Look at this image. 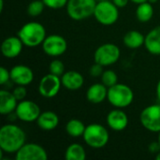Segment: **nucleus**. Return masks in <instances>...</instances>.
<instances>
[{"instance_id": "nucleus-9", "label": "nucleus", "mask_w": 160, "mask_h": 160, "mask_svg": "<svg viewBox=\"0 0 160 160\" xmlns=\"http://www.w3.org/2000/svg\"><path fill=\"white\" fill-rule=\"evenodd\" d=\"M41 46L43 52L51 57L61 56L68 50V42L66 38L57 34L47 36Z\"/></svg>"}, {"instance_id": "nucleus-1", "label": "nucleus", "mask_w": 160, "mask_h": 160, "mask_svg": "<svg viewBox=\"0 0 160 160\" xmlns=\"http://www.w3.org/2000/svg\"><path fill=\"white\" fill-rule=\"evenodd\" d=\"M26 142V134L14 124L4 125L0 129V149L7 154H16Z\"/></svg>"}, {"instance_id": "nucleus-17", "label": "nucleus", "mask_w": 160, "mask_h": 160, "mask_svg": "<svg viewBox=\"0 0 160 160\" xmlns=\"http://www.w3.org/2000/svg\"><path fill=\"white\" fill-rule=\"evenodd\" d=\"M108 87L102 82H97L92 84L86 91V99L93 104L102 103L107 99Z\"/></svg>"}, {"instance_id": "nucleus-33", "label": "nucleus", "mask_w": 160, "mask_h": 160, "mask_svg": "<svg viewBox=\"0 0 160 160\" xmlns=\"http://www.w3.org/2000/svg\"><path fill=\"white\" fill-rule=\"evenodd\" d=\"M112 2H113V4L115 5V6H117L119 8H125L128 4V2L130 1V0H112Z\"/></svg>"}, {"instance_id": "nucleus-20", "label": "nucleus", "mask_w": 160, "mask_h": 160, "mask_svg": "<svg viewBox=\"0 0 160 160\" xmlns=\"http://www.w3.org/2000/svg\"><path fill=\"white\" fill-rule=\"evenodd\" d=\"M144 47L153 55H160V25L153 28L145 36Z\"/></svg>"}, {"instance_id": "nucleus-11", "label": "nucleus", "mask_w": 160, "mask_h": 160, "mask_svg": "<svg viewBox=\"0 0 160 160\" xmlns=\"http://www.w3.org/2000/svg\"><path fill=\"white\" fill-rule=\"evenodd\" d=\"M61 77L49 73L41 78L38 83V93L41 97L52 98L58 95L62 87Z\"/></svg>"}, {"instance_id": "nucleus-21", "label": "nucleus", "mask_w": 160, "mask_h": 160, "mask_svg": "<svg viewBox=\"0 0 160 160\" xmlns=\"http://www.w3.org/2000/svg\"><path fill=\"white\" fill-rule=\"evenodd\" d=\"M145 36H143L138 30H130L128 31L123 38V42L126 47L131 50L139 49L142 45H144Z\"/></svg>"}, {"instance_id": "nucleus-13", "label": "nucleus", "mask_w": 160, "mask_h": 160, "mask_svg": "<svg viewBox=\"0 0 160 160\" xmlns=\"http://www.w3.org/2000/svg\"><path fill=\"white\" fill-rule=\"evenodd\" d=\"M10 81L17 85H29L34 80V72L25 65H16L11 68Z\"/></svg>"}, {"instance_id": "nucleus-8", "label": "nucleus", "mask_w": 160, "mask_h": 160, "mask_svg": "<svg viewBox=\"0 0 160 160\" xmlns=\"http://www.w3.org/2000/svg\"><path fill=\"white\" fill-rule=\"evenodd\" d=\"M142 126L150 132H160V104H153L145 107L140 114Z\"/></svg>"}, {"instance_id": "nucleus-31", "label": "nucleus", "mask_w": 160, "mask_h": 160, "mask_svg": "<svg viewBox=\"0 0 160 160\" xmlns=\"http://www.w3.org/2000/svg\"><path fill=\"white\" fill-rule=\"evenodd\" d=\"M8 81H10V71L8 70L5 67L0 68V84L4 85Z\"/></svg>"}, {"instance_id": "nucleus-5", "label": "nucleus", "mask_w": 160, "mask_h": 160, "mask_svg": "<svg viewBox=\"0 0 160 160\" xmlns=\"http://www.w3.org/2000/svg\"><path fill=\"white\" fill-rule=\"evenodd\" d=\"M97 0H68L67 13L74 21H82L94 15Z\"/></svg>"}, {"instance_id": "nucleus-22", "label": "nucleus", "mask_w": 160, "mask_h": 160, "mask_svg": "<svg viewBox=\"0 0 160 160\" xmlns=\"http://www.w3.org/2000/svg\"><path fill=\"white\" fill-rule=\"evenodd\" d=\"M66 160H85L86 152L84 147L80 143H71L68 146L65 152Z\"/></svg>"}, {"instance_id": "nucleus-28", "label": "nucleus", "mask_w": 160, "mask_h": 160, "mask_svg": "<svg viewBox=\"0 0 160 160\" xmlns=\"http://www.w3.org/2000/svg\"><path fill=\"white\" fill-rule=\"evenodd\" d=\"M45 6L52 9L62 8L67 6L68 0H42Z\"/></svg>"}, {"instance_id": "nucleus-19", "label": "nucleus", "mask_w": 160, "mask_h": 160, "mask_svg": "<svg viewBox=\"0 0 160 160\" xmlns=\"http://www.w3.org/2000/svg\"><path fill=\"white\" fill-rule=\"evenodd\" d=\"M36 122L38 128L43 131H52L59 125V117L55 112L46 111L40 113Z\"/></svg>"}, {"instance_id": "nucleus-34", "label": "nucleus", "mask_w": 160, "mask_h": 160, "mask_svg": "<svg viewBox=\"0 0 160 160\" xmlns=\"http://www.w3.org/2000/svg\"><path fill=\"white\" fill-rule=\"evenodd\" d=\"M157 98L160 101V79L157 84Z\"/></svg>"}, {"instance_id": "nucleus-40", "label": "nucleus", "mask_w": 160, "mask_h": 160, "mask_svg": "<svg viewBox=\"0 0 160 160\" xmlns=\"http://www.w3.org/2000/svg\"><path fill=\"white\" fill-rule=\"evenodd\" d=\"M97 1H110V0H97Z\"/></svg>"}, {"instance_id": "nucleus-37", "label": "nucleus", "mask_w": 160, "mask_h": 160, "mask_svg": "<svg viewBox=\"0 0 160 160\" xmlns=\"http://www.w3.org/2000/svg\"><path fill=\"white\" fill-rule=\"evenodd\" d=\"M156 159L160 160V152H158V153L156 155Z\"/></svg>"}, {"instance_id": "nucleus-30", "label": "nucleus", "mask_w": 160, "mask_h": 160, "mask_svg": "<svg viewBox=\"0 0 160 160\" xmlns=\"http://www.w3.org/2000/svg\"><path fill=\"white\" fill-rule=\"evenodd\" d=\"M103 66H101L100 64L95 63L94 65L91 66V68H89V74L92 77H101L102 73H103Z\"/></svg>"}, {"instance_id": "nucleus-24", "label": "nucleus", "mask_w": 160, "mask_h": 160, "mask_svg": "<svg viewBox=\"0 0 160 160\" xmlns=\"http://www.w3.org/2000/svg\"><path fill=\"white\" fill-rule=\"evenodd\" d=\"M154 16V8L153 4L147 2L139 4L136 9V17L138 21L141 22H149Z\"/></svg>"}, {"instance_id": "nucleus-36", "label": "nucleus", "mask_w": 160, "mask_h": 160, "mask_svg": "<svg viewBox=\"0 0 160 160\" xmlns=\"http://www.w3.org/2000/svg\"><path fill=\"white\" fill-rule=\"evenodd\" d=\"M4 9V0H0V12H2Z\"/></svg>"}, {"instance_id": "nucleus-3", "label": "nucleus", "mask_w": 160, "mask_h": 160, "mask_svg": "<svg viewBox=\"0 0 160 160\" xmlns=\"http://www.w3.org/2000/svg\"><path fill=\"white\" fill-rule=\"evenodd\" d=\"M82 139L89 147L93 149H101L108 144L110 134L104 126L94 123L86 126Z\"/></svg>"}, {"instance_id": "nucleus-26", "label": "nucleus", "mask_w": 160, "mask_h": 160, "mask_svg": "<svg viewBox=\"0 0 160 160\" xmlns=\"http://www.w3.org/2000/svg\"><path fill=\"white\" fill-rule=\"evenodd\" d=\"M100 78H101V82L104 85H106L108 88L118 83V76L115 73V71H113L112 69L104 70Z\"/></svg>"}, {"instance_id": "nucleus-12", "label": "nucleus", "mask_w": 160, "mask_h": 160, "mask_svg": "<svg viewBox=\"0 0 160 160\" xmlns=\"http://www.w3.org/2000/svg\"><path fill=\"white\" fill-rule=\"evenodd\" d=\"M48 158L45 148L35 142H25L15 156L17 160H47Z\"/></svg>"}, {"instance_id": "nucleus-27", "label": "nucleus", "mask_w": 160, "mask_h": 160, "mask_svg": "<svg viewBox=\"0 0 160 160\" xmlns=\"http://www.w3.org/2000/svg\"><path fill=\"white\" fill-rule=\"evenodd\" d=\"M65 65L64 63L59 59L52 60L49 65V73H52L53 75H56L58 77H61L65 73Z\"/></svg>"}, {"instance_id": "nucleus-35", "label": "nucleus", "mask_w": 160, "mask_h": 160, "mask_svg": "<svg viewBox=\"0 0 160 160\" xmlns=\"http://www.w3.org/2000/svg\"><path fill=\"white\" fill-rule=\"evenodd\" d=\"M131 2H133L134 4H137V5H139V4H142V3H144V2H147L148 0H130Z\"/></svg>"}, {"instance_id": "nucleus-32", "label": "nucleus", "mask_w": 160, "mask_h": 160, "mask_svg": "<svg viewBox=\"0 0 160 160\" xmlns=\"http://www.w3.org/2000/svg\"><path fill=\"white\" fill-rule=\"evenodd\" d=\"M149 150L153 154H158V152H160V144L158 143V142L151 143L150 146H149Z\"/></svg>"}, {"instance_id": "nucleus-7", "label": "nucleus", "mask_w": 160, "mask_h": 160, "mask_svg": "<svg viewBox=\"0 0 160 160\" xmlns=\"http://www.w3.org/2000/svg\"><path fill=\"white\" fill-rule=\"evenodd\" d=\"M121 55L120 48L113 43H104L100 45L94 53L95 63L103 67H109L115 64Z\"/></svg>"}, {"instance_id": "nucleus-6", "label": "nucleus", "mask_w": 160, "mask_h": 160, "mask_svg": "<svg viewBox=\"0 0 160 160\" xmlns=\"http://www.w3.org/2000/svg\"><path fill=\"white\" fill-rule=\"evenodd\" d=\"M93 16L102 25H112L119 19V8L112 0L98 1Z\"/></svg>"}, {"instance_id": "nucleus-18", "label": "nucleus", "mask_w": 160, "mask_h": 160, "mask_svg": "<svg viewBox=\"0 0 160 160\" xmlns=\"http://www.w3.org/2000/svg\"><path fill=\"white\" fill-rule=\"evenodd\" d=\"M18 100L13 95L12 92H8L7 90H0V113L3 115L10 114L15 112Z\"/></svg>"}, {"instance_id": "nucleus-10", "label": "nucleus", "mask_w": 160, "mask_h": 160, "mask_svg": "<svg viewBox=\"0 0 160 160\" xmlns=\"http://www.w3.org/2000/svg\"><path fill=\"white\" fill-rule=\"evenodd\" d=\"M14 112L19 120L25 123L36 122L41 113L40 108L36 102L26 99L18 102L17 108Z\"/></svg>"}, {"instance_id": "nucleus-23", "label": "nucleus", "mask_w": 160, "mask_h": 160, "mask_svg": "<svg viewBox=\"0 0 160 160\" xmlns=\"http://www.w3.org/2000/svg\"><path fill=\"white\" fill-rule=\"evenodd\" d=\"M86 126L79 119H70L66 125V132L72 138L82 137Z\"/></svg>"}, {"instance_id": "nucleus-15", "label": "nucleus", "mask_w": 160, "mask_h": 160, "mask_svg": "<svg viewBox=\"0 0 160 160\" xmlns=\"http://www.w3.org/2000/svg\"><path fill=\"white\" fill-rule=\"evenodd\" d=\"M23 43L21 38L17 36H11L5 38L1 44V52L4 57L8 59H13L18 57L22 52Z\"/></svg>"}, {"instance_id": "nucleus-16", "label": "nucleus", "mask_w": 160, "mask_h": 160, "mask_svg": "<svg viewBox=\"0 0 160 160\" xmlns=\"http://www.w3.org/2000/svg\"><path fill=\"white\" fill-rule=\"evenodd\" d=\"M63 87L68 90L75 91L82 87L84 83L83 76L76 70H68L61 76Z\"/></svg>"}, {"instance_id": "nucleus-29", "label": "nucleus", "mask_w": 160, "mask_h": 160, "mask_svg": "<svg viewBox=\"0 0 160 160\" xmlns=\"http://www.w3.org/2000/svg\"><path fill=\"white\" fill-rule=\"evenodd\" d=\"M12 93L15 96V98H17V100L18 101H21V100H23L25 98L27 91H26L25 86H23V85H17L13 89Z\"/></svg>"}, {"instance_id": "nucleus-2", "label": "nucleus", "mask_w": 160, "mask_h": 160, "mask_svg": "<svg viewBox=\"0 0 160 160\" xmlns=\"http://www.w3.org/2000/svg\"><path fill=\"white\" fill-rule=\"evenodd\" d=\"M17 36L21 38L24 46L34 48L43 43L47 34L43 24L33 21L24 23L18 31Z\"/></svg>"}, {"instance_id": "nucleus-4", "label": "nucleus", "mask_w": 160, "mask_h": 160, "mask_svg": "<svg viewBox=\"0 0 160 160\" xmlns=\"http://www.w3.org/2000/svg\"><path fill=\"white\" fill-rule=\"evenodd\" d=\"M107 99L114 108L124 109L131 105L134 100L133 90L127 84L116 83L108 88Z\"/></svg>"}, {"instance_id": "nucleus-38", "label": "nucleus", "mask_w": 160, "mask_h": 160, "mask_svg": "<svg viewBox=\"0 0 160 160\" xmlns=\"http://www.w3.org/2000/svg\"><path fill=\"white\" fill-rule=\"evenodd\" d=\"M158 0H148V2L149 3H151V4H155V3H157Z\"/></svg>"}, {"instance_id": "nucleus-25", "label": "nucleus", "mask_w": 160, "mask_h": 160, "mask_svg": "<svg viewBox=\"0 0 160 160\" xmlns=\"http://www.w3.org/2000/svg\"><path fill=\"white\" fill-rule=\"evenodd\" d=\"M45 7L42 0H33L27 6V14L32 17H38L43 12Z\"/></svg>"}, {"instance_id": "nucleus-39", "label": "nucleus", "mask_w": 160, "mask_h": 160, "mask_svg": "<svg viewBox=\"0 0 160 160\" xmlns=\"http://www.w3.org/2000/svg\"><path fill=\"white\" fill-rule=\"evenodd\" d=\"M158 143L160 144V132L158 133Z\"/></svg>"}, {"instance_id": "nucleus-14", "label": "nucleus", "mask_w": 160, "mask_h": 160, "mask_svg": "<svg viewBox=\"0 0 160 160\" xmlns=\"http://www.w3.org/2000/svg\"><path fill=\"white\" fill-rule=\"evenodd\" d=\"M109 128L116 132L125 130L128 126V117L127 113L119 108L112 110L106 117Z\"/></svg>"}]
</instances>
